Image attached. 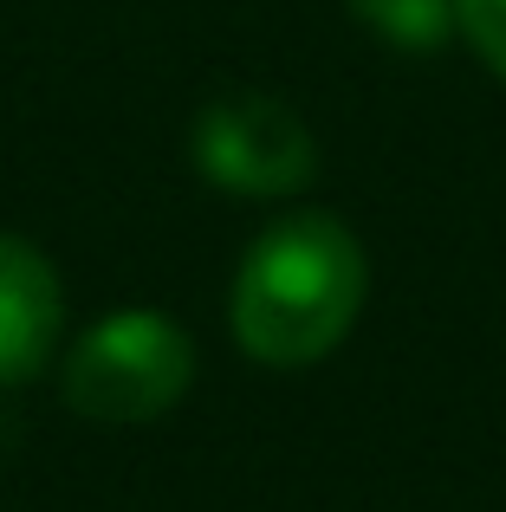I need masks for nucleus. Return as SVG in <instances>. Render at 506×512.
Here are the masks:
<instances>
[{"mask_svg":"<svg viewBox=\"0 0 506 512\" xmlns=\"http://www.w3.org/2000/svg\"><path fill=\"white\" fill-rule=\"evenodd\" d=\"M370 292L364 247L331 214H286L234 273V338L273 370H299L344 344Z\"/></svg>","mask_w":506,"mask_h":512,"instance_id":"nucleus-1","label":"nucleus"},{"mask_svg":"<svg viewBox=\"0 0 506 512\" xmlns=\"http://www.w3.org/2000/svg\"><path fill=\"white\" fill-rule=\"evenodd\" d=\"M195 383V344L163 312H111L65 357V402L91 422H156Z\"/></svg>","mask_w":506,"mask_h":512,"instance_id":"nucleus-2","label":"nucleus"},{"mask_svg":"<svg viewBox=\"0 0 506 512\" xmlns=\"http://www.w3.org/2000/svg\"><path fill=\"white\" fill-rule=\"evenodd\" d=\"M195 169L228 195L273 201L312 182L318 150L305 117H292L273 91H215L195 117Z\"/></svg>","mask_w":506,"mask_h":512,"instance_id":"nucleus-3","label":"nucleus"},{"mask_svg":"<svg viewBox=\"0 0 506 512\" xmlns=\"http://www.w3.org/2000/svg\"><path fill=\"white\" fill-rule=\"evenodd\" d=\"M65 292L52 260L20 234H0V389L33 383L59 350Z\"/></svg>","mask_w":506,"mask_h":512,"instance_id":"nucleus-4","label":"nucleus"},{"mask_svg":"<svg viewBox=\"0 0 506 512\" xmlns=\"http://www.w3.org/2000/svg\"><path fill=\"white\" fill-rule=\"evenodd\" d=\"M351 7L370 33L403 52H435V46H448V33H461L455 0H351Z\"/></svg>","mask_w":506,"mask_h":512,"instance_id":"nucleus-5","label":"nucleus"},{"mask_svg":"<svg viewBox=\"0 0 506 512\" xmlns=\"http://www.w3.org/2000/svg\"><path fill=\"white\" fill-rule=\"evenodd\" d=\"M455 26L468 33V46L506 78V0H455Z\"/></svg>","mask_w":506,"mask_h":512,"instance_id":"nucleus-6","label":"nucleus"}]
</instances>
